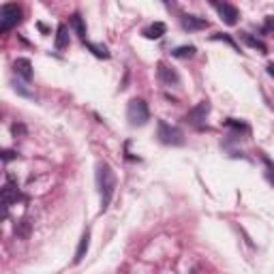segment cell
Masks as SVG:
<instances>
[{
	"instance_id": "cell-3",
	"label": "cell",
	"mask_w": 274,
	"mask_h": 274,
	"mask_svg": "<svg viewBox=\"0 0 274 274\" xmlns=\"http://www.w3.org/2000/svg\"><path fill=\"white\" fill-rule=\"evenodd\" d=\"M157 137H159L161 144H165V146H182L184 144V133L178 127L167 124L165 120H159Z\"/></svg>"
},
{
	"instance_id": "cell-23",
	"label": "cell",
	"mask_w": 274,
	"mask_h": 274,
	"mask_svg": "<svg viewBox=\"0 0 274 274\" xmlns=\"http://www.w3.org/2000/svg\"><path fill=\"white\" fill-rule=\"evenodd\" d=\"M11 131H13V135H15V137L21 135V133H26V129L21 127V124H13V129H11Z\"/></svg>"
},
{
	"instance_id": "cell-22",
	"label": "cell",
	"mask_w": 274,
	"mask_h": 274,
	"mask_svg": "<svg viewBox=\"0 0 274 274\" xmlns=\"http://www.w3.org/2000/svg\"><path fill=\"white\" fill-rule=\"evenodd\" d=\"M264 32H274V15H268V17H266Z\"/></svg>"
},
{
	"instance_id": "cell-11",
	"label": "cell",
	"mask_w": 274,
	"mask_h": 274,
	"mask_svg": "<svg viewBox=\"0 0 274 274\" xmlns=\"http://www.w3.org/2000/svg\"><path fill=\"white\" fill-rule=\"evenodd\" d=\"M88 246H90V232L86 229V232L82 234V238H80V244H78V251H75L73 264H80V261L86 257V253H88Z\"/></svg>"
},
{
	"instance_id": "cell-26",
	"label": "cell",
	"mask_w": 274,
	"mask_h": 274,
	"mask_svg": "<svg viewBox=\"0 0 274 274\" xmlns=\"http://www.w3.org/2000/svg\"><path fill=\"white\" fill-rule=\"evenodd\" d=\"M37 26H39V30H41V32H45V35H47V32H49V30H47V26H45V24H41V21H39Z\"/></svg>"
},
{
	"instance_id": "cell-18",
	"label": "cell",
	"mask_w": 274,
	"mask_h": 274,
	"mask_svg": "<svg viewBox=\"0 0 274 274\" xmlns=\"http://www.w3.org/2000/svg\"><path fill=\"white\" fill-rule=\"evenodd\" d=\"M210 39H212V41H223V43H227L229 47H234L236 52H240V49H238V43H236V41H234L232 37H229L227 32H216V35H212Z\"/></svg>"
},
{
	"instance_id": "cell-2",
	"label": "cell",
	"mask_w": 274,
	"mask_h": 274,
	"mask_svg": "<svg viewBox=\"0 0 274 274\" xmlns=\"http://www.w3.org/2000/svg\"><path fill=\"white\" fill-rule=\"evenodd\" d=\"M127 120L131 127H144L150 120V109L144 98H131L127 105Z\"/></svg>"
},
{
	"instance_id": "cell-20",
	"label": "cell",
	"mask_w": 274,
	"mask_h": 274,
	"mask_svg": "<svg viewBox=\"0 0 274 274\" xmlns=\"http://www.w3.org/2000/svg\"><path fill=\"white\" fill-rule=\"evenodd\" d=\"M13 88H15V92H17V94H21V96H28V98L32 96V92H30V90L26 88V86H24V84H19V82H17V84L13 86Z\"/></svg>"
},
{
	"instance_id": "cell-15",
	"label": "cell",
	"mask_w": 274,
	"mask_h": 274,
	"mask_svg": "<svg viewBox=\"0 0 274 274\" xmlns=\"http://www.w3.org/2000/svg\"><path fill=\"white\" fill-rule=\"evenodd\" d=\"M71 26L75 30V35H78L82 41H86V24H84V19L80 13H73L71 15Z\"/></svg>"
},
{
	"instance_id": "cell-13",
	"label": "cell",
	"mask_w": 274,
	"mask_h": 274,
	"mask_svg": "<svg viewBox=\"0 0 274 274\" xmlns=\"http://www.w3.org/2000/svg\"><path fill=\"white\" fill-rule=\"evenodd\" d=\"M69 26L67 24H58L56 28V41H54V47L56 49H64V47H69Z\"/></svg>"
},
{
	"instance_id": "cell-24",
	"label": "cell",
	"mask_w": 274,
	"mask_h": 274,
	"mask_svg": "<svg viewBox=\"0 0 274 274\" xmlns=\"http://www.w3.org/2000/svg\"><path fill=\"white\" fill-rule=\"evenodd\" d=\"M261 159H264V163H266V167H268V171H270V173H274V163H272V161H270V159H268L266 155H264V157H261Z\"/></svg>"
},
{
	"instance_id": "cell-5",
	"label": "cell",
	"mask_w": 274,
	"mask_h": 274,
	"mask_svg": "<svg viewBox=\"0 0 274 274\" xmlns=\"http://www.w3.org/2000/svg\"><path fill=\"white\" fill-rule=\"evenodd\" d=\"M208 114H210V101H200L193 109H189V114L184 116V120L193 127H200V124L206 122Z\"/></svg>"
},
{
	"instance_id": "cell-12",
	"label": "cell",
	"mask_w": 274,
	"mask_h": 274,
	"mask_svg": "<svg viewBox=\"0 0 274 274\" xmlns=\"http://www.w3.org/2000/svg\"><path fill=\"white\" fill-rule=\"evenodd\" d=\"M240 37H242V41L251 49H257L259 54H268V45L259 37H253V35H248V32H240Z\"/></svg>"
},
{
	"instance_id": "cell-10",
	"label": "cell",
	"mask_w": 274,
	"mask_h": 274,
	"mask_svg": "<svg viewBox=\"0 0 274 274\" xmlns=\"http://www.w3.org/2000/svg\"><path fill=\"white\" fill-rule=\"evenodd\" d=\"M180 24H182L184 30L193 32V30H204V28H208V19L197 17V15H182Z\"/></svg>"
},
{
	"instance_id": "cell-25",
	"label": "cell",
	"mask_w": 274,
	"mask_h": 274,
	"mask_svg": "<svg viewBox=\"0 0 274 274\" xmlns=\"http://www.w3.org/2000/svg\"><path fill=\"white\" fill-rule=\"evenodd\" d=\"M266 71H268V75H270V78L274 80V62H272V64H268V67H266Z\"/></svg>"
},
{
	"instance_id": "cell-17",
	"label": "cell",
	"mask_w": 274,
	"mask_h": 274,
	"mask_svg": "<svg viewBox=\"0 0 274 274\" xmlns=\"http://www.w3.org/2000/svg\"><path fill=\"white\" fill-rule=\"evenodd\" d=\"M86 47H88L96 58H109V49L105 45H101V43H90V41H84Z\"/></svg>"
},
{
	"instance_id": "cell-6",
	"label": "cell",
	"mask_w": 274,
	"mask_h": 274,
	"mask_svg": "<svg viewBox=\"0 0 274 274\" xmlns=\"http://www.w3.org/2000/svg\"><path fill=\"white\" fill-rule=\"evenodd\" d=\"M157 75L165 86H178L180 84V75L176 73V69L169 67V64L163 62V60L157 62Z\"/></svg>"
},
{
	"instance_id": "cell-7",
	"label": "cell",
	"mask_w": 274,
	"mask_h": 274,
	"mask_svg": "<svg viewBox=\"0 0 274 274\" xmlns=\"http://www.w3.org/2000/svg\"><path fill=\"white\" fill-rule=\"evenodd\" d=\"M19 200V186L13 178H9V182L3 186V204H5V216H7V210L9 206H13L15 202Z\"/></svg>"
},
{
	"instance_id": "cell-14",
	"label": "cell",
	"mask_w": 274,
	"mask_h": 274,
	"mask_svg": "<svg viewBox=\"0 0 274 274\" xmlns=\"http://www.w3.org/2000/svg\"><path fill=\"white\" fill-rule=\"evenodd\" d=\"M165 30H167V26L163 24V21H155V24H150L148 28H144V35L146 39H150V41H155V39H161L163 35H165Z\"/></svg>"
},
{
	"instance_id": "cell-21",
	"label": "cell",
	"mask_w": 274,
	"mask_h": 274,
	"mask_svg": "<svg viewBox=\"0 0 274 274\" xmlns=\"http://www.w3.org/2000/svg\"><path fill=\"white\" fill-rule=\"evenodd\" d=\"M13 159H17V152H13V150H3V161H5V163L13 161Z\"/></svg>"
},
{
	"instance_id": "cell-8",
	"label": "cell",
	"mask_w": 274,
	"mask_h": 274,
	"mask_svg": "<svg viewBox=\"0 0 274 274\" xmlns=\"http://www.w3.org/2000/svg\"><path fill=\"white\" fill-rule=\"evenodd\" d=\"M216 9H218V15H221V19L225 21L227 26H236L238 24V9L234 5H229V3H216Z\"/></svg>"
},
{
	"instance_id": "cell-9",
	"label": "cell",
	"mask_w": 274,
	"mask_h": 274,
	"mask_svg": "<svg viewBox=\"0 0 274 274\" xmlns=\"http://www.w3.org/2000/svg\"><path fill=\"white\" fill-rule=\"evenodd\" d=\"M13 71L19 75L21 80H26V82H30L32 75H35V71H32V62L28 58H17L13 62Z\"/></svg>"
},
{
	"instance_id": "cell-1",
	"label": "cell",
	"mask_w": 274,
	"mask_h": 274,
	"mask_svg": "<svg viewBox=\"0 0 274 274\" xmlns=\"http://www.w3.org/2000/svg\"><path fill=\"white\" fill-rule=\"evenodd\" d=\"M94 176H96V189H98V193H101V210L105 212L109 208V204H112V200H114V193H116V184H118L116 171L112 169L109 163L98 161Z\"/></svg>"
},
{
	"instance_id": "cell-4",
	"label": "cell",
	"mask_w": 274,
	"mask_h": 274,
	"mask_svg": "<svg viewBox=\"0 0 274 274\" xmlns=\"http://www.w3.org/2000/svg\"><path fill=\"white\" fill-rule=\"evenodd\" d=\"M21 21V9L13 3H7L0 9V30L3 32H9L11 28H15Z\"/></svg>"
},
{
	"instance_id": "cell-19",
	"label": "cell",
	"mask_w": 274,
	"mask_h": 274,
	"mask_svg": "<svg viewBox=\"0 0 274 274\" xmlns=\"http://www.w3.org/2000/svg\"><path fill=\"white\" fill-rule=\"evenodd\" d=\"M223 124L229 127V129H236V131H248V127H246L244 122H240V120H236V118H227V120H223Z\"/></svg>"
},
{
	"instance_id": "cell-27",
	"label": "cell",
	"mask_w": 274,
	"mask_h": 274,
	"mask_svg": "<svg viewBox=\"0 0 274 274\" xmlns=\"http://www.w3.org/2000/svg\"><path fill=\"white\" fill-rule=\"evenodd\" d=\"M165 3H167V5H173V3H176V0H165Z\"/></svg>"
},
{
	"instance_id": "cell-16",
	"label": "cell",
	"mask_w": 274,
	"mask_h": 274,
	"mask_svg": "<svg viewBox=\"0 0 274 274\" xmlns=\"http://www.w3.org/2000/svg\"><path fill=\"white\" fill-rule=\"evenodd\" d=\"M195 52H197L195 45H180V47H173L171 49V56L173 58H193Z\"/></svg>"
}]
</instances>
